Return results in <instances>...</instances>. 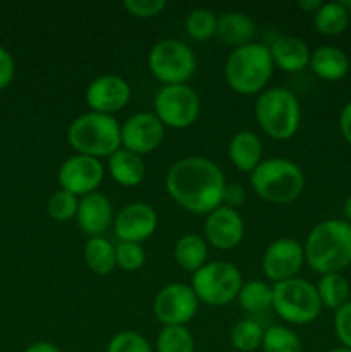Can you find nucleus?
I'll use <instances>...</instances> for the list:
<instances>
[{"mask_svg": "<svg viewBox=\"0 0 351 352\" xmlns=\"http://www.w3.org/2000/svg\"><path fill=\"white\" fill-rule=\"evenodd\" d=\"M305 263L320 275L341 274L351 265V223L323 220L305 241Z\"/></svg>", "mask_w": 351, "mask_h": 352, "instance_id": "nucleus-2", "label": "nucleus"}, {"mask_svg": "<svg viewBox=\"0 0 351 352\" xmlns=\"http://www.w3.org/2000/svg\"><path fill=\"white\" fill-rule=\"evenodd\" d=\"M274 69L268 45L253 41L231 52L224 64V78L227 86L240 95H260Z\"/></svg>", "mask_w": 351, "mask_h": 352, "instance_id": "nucleus-3", "label": "nucleus"}, {"mask_svg": "<svg viewBox=\"0 0 351 352\" xmlns=\"http://www.w3.org/2000/svg\"><path fill=\"white\" fill-rule=\"evenodd\" d=\"M226 177L217 164L205 157H184L171 165L165 175L169 196L182 210L209 215L222 206Z\"/></svg>", "mask_w": 351, "mask_h": 352, "instance_id": "nucleus-1", "label": "nucleus"}, {"mask_svg": "<svg viewBox=\"0 0 351 352\" xmlns=\"http://www.w3.org/2000/svg\"><path fill=\"white\" fill-rule=\"evenodd\" d=\"M310 69L323 81H339L348 74L350 62L346 54L334 45H322L315 48L310 57Z\"/></svg>", "mask_w": 351, "mask_h": 352, "instance_id": "nucleus-23", "label": "nucleus"}, {"mask_svg": "<svg viewBox=\"0 0 351 352\" xmlns=\"http://www.w3.org/2000/svg\"><path fill=\"white\" fill-rule=\"evenodd\" d=\"M148 67L162 86L186 85L196 71V57L188 43L165 38L151 47Z\"/></svg>", "mask_w": 351, "mask_h": 352, "instance_id": "nucleus-9", "label": "nucleus"}, {"mask_svg": "<svg viewBox=\"0 0 351 352\" xmlns=\"http://www.w3.org/2000/svg\"><path fill=\"white\" fill-rule=\"evenodd\" d=\"M272 309L289 325H308L322 311L319 292L305 278H289L272 285Z\"/></svg>", "mask_w": 351, "mask_h": 352, "instance_id": "nucleus-7", "label": "nucleus"}, {"mask_svg": "<svg viewBox=\"0 0 351 352\" xmlns=\"http://www.w3.org/2000/svg\"><path fill=\"white\" fill-rule=\"evenodd\" d=\"M107 352H153L150 342L134 330H123L110 339Z\"/></svg>", "mask_w": 351, "mask_h": 352, "instance_id": "nucleus-35", "label": "nucleus"}, {"mask_svg": "<svg viewBox=\"0 0 351 352\" xmlns=\"http://www.w3.org/2000/svg\"><path fill=\"white\" fill-rule=\"evenodd\" d=\"M85 100L92 112L114 116L129 103L131 86L117 74L98 76L86 88Z\"/></svg>", "mask_w": 351, "mask_h": 352, "instance_id": "nucleus-16", "label": "nucleus"}, {"mask_svg": "<svg viewBox=\"0 0 351 352\" xmlns=\"http://www.w3.org/2000/svg\"><path fill=\"white\" fill-rule=\"evenodd\" d=\"M329 352H351V349H348V347L341 346V347H334V349H330Z\"/></svg>", "mask_w": 351, "mask_h": 352, "instance_id": "nucleus-44", "label": "nucleus"}, {"mask_svg": "<svg viewBox=\"0 0 351 352\" xmlns=\"http://www.w3.org/2000/svg\"><path fill=\"white\" fill-rule=\"evenodd\" d=\"M16 74V62L7 48L0 47V91L12 82Z\"/></svg>", "mask_w": 351, "mask_h": 352, "instance_id": "nucleus-38", "label": "nucleus"}, {"mask_svg": "<svg viewBox=\"0 0 351 352\" xmlns=\"http://www.w3.org/2000/svg\"><path fill=\"white\" fill-rule=\"evenodd\" d=\"M236 299L241 309H244L250 315L264 313L272 308V285L262 280L243 282Z\"/></svg>", "mask_w": 351, "mask_h": 352, "instance_id": "nucleus-28", "label": "nucleus"}, {"mask_svg": "<svg viewBox=\"0 0 351 352\" xmlns=\"http://www.w3.org/2000/svg\"><path fill=\"white\" fill-rule=\"evenodd\" d=\"M315 287L319 292L322 308L337 311L346 302H350V282L341 274L322 275Z\"/></svg>", "mask_w": 351, "mask_h": 352, "instance_id": "nucleus-26", "label": "nucleus"}, {"mask_svg": "<svg viewBox=\"0 0 351 352\" xmlns=\"http://www.w3.org/2000/svg\"><path fill=\"white\" fill-rule=\"evenodd\" d=\"M268 50H270L274 67L289 72V74L301 72L303 69H306L310 65L312 50H310L305 40H301L298 36H292V34L277 36L268 45Z\"/></svg>", "mask_w": 351, "mask_h": 352, "instance_id": "nucleus-19", "label": "nucleus"}, {"mask_svg": "<svg viewBox=\"0 0 351 352\" xmlns=\"http://www.w3.org/2000/svg\"><path fill=\"white\" fill-rule=\"evenodd\" d=\"M114 234L119 243H145L158 226L157 212L148 203H129L114 217Z\"/></svg>", "mask_w": 351, "mask_h": 352, "instance_id": "nucleus-15", "label": "nucleus"}, {"mask_svg": "<svg viewBox=\"0 0 351 352\" xmlns=\"http://www.w3.org/2000/svg\"><path fill=\"white\" fill-rule=\"evenodd\" d=\"M165 126L153 112H138L120 124V146L133 153H151L162 144Z\"/></svg>", "mask_w": 351, "mask_h": 352, "instance_id": "nucleus-13", "label": "nucleus"}, {"mask_svg": "<svg viewBox=\"0 0 351 352\" xmlns=\"http://www.w3.org/2000/svg\"><path fill=\"white\" fill-rule=\"evenodd\" d=\"M79 198L72 192L65 191V189L58 188L50 195L47 201V213L52 220L55 222H69V220L76 219L78 213Z\"/></svg>", "mask_w": 351, "mask_h": 352, "instance_id": "nucleus-33", "label": "nucleus"}, {"mask_svg": "<svg viewBox=\"0 0 351 352\" xmlns=\"http://www.w3.org/2000/svg\"><path fill=\"white\" fill-rule=\"evenodd\" d=\"M305 263V250L292 237L272 241L262 256V270L274 284L295 278Z\"/></svg>", "mask_w": 351, "mask_h": 352, "instance_id": "nucleus-12", "label": "nucleus"}, {"mask_svg": "<svg viewBox=\"0 0 351 352\" xmlns=\"http://www.w3.org/2000/svg\"><path fill=\"white\" fill-rule=\"evenodd\" d=\"M198 298L191 285L172 282L164 285L153 299V315L164 327H186L198 311Z\"/></svg>", "mask_w": 351, "mask_h": 352, "instance_id": "nucleus-11", "label": "nucleus"}, {"mask_svg": "<svg viewBox=\"0 0 351 352\" xmlns=\"http://www.w3.org/2000/svg\"><path fill=\"white\" fill-rule=\"evenodd\" d=\"M344 217H346V222L351 223V196L344 201Z\"/></svg>", "mask_w": 351, "mask_h": 352, "instance_id": "nucleus-43", "label": "nucleus"}, {"mask_svg": "<svg viewBox=\"0 0 351 352\" xmlns=\"http://www.w3.org/2000/svg\"><path fill=\"white\" fill-rule=\"evenodd\" d=\"M350 16L351 14L344 9L341 2H327L322 3V7L313 14V24L319 33L326 36H337L346 31Z\"/></svg>", "mask_w": 351, "mask_h": 352, "instance_id": "nucleus-27", "label": "nucleus"}, {"mask_svg": "<svg viewBox=\"0 0 351 352\" xmlns=\"http://www.w3.org/2000/svg\"><path fill=\"white\" fill-rule=\"evenodd\" d=\"M103 175H105V167L98 158L76 153L62 162L57 179L61 189H65L81 198L98 189Z\"/></svg>", "mask_w": 351, "mask_h": 352, "instance_id": "nucleus-14", "label": "nucleus"}, {"mask_svg": "<svg viewBox=\"0 0 351 352\" xmlns=\"http://www.w3.org/2000/svg\"><path fill=\"white\" fill-rule=\"evenodd\" d=\"M257 34V24L248 14L240 10H227L217 16L215 36L227 47L240 48L248 43H253Z\"/></svg>", "mask_w": 351, "mask_h": 352, "instance_id": "nucleus-20", "label": "nucleus"}, {"mask_svg": "<svg viewBox=\"0 0 351 352\" xmlns=\"http://www.w3.org/2000/svg\"><path fill=\"white\" fill-rule=\"evenodd\" d=\"M23 352H62L55 344L47 342V340H38L33 342L31 346H28Z\"/></svg>", "mask_w": 351, "mask_h": 352, "instance_id": "nucleus-41", "label": "nucleus"}, {"mask_svg": "<svg viewBox=\"0 0 351 352\" xmlns=\"http://www.w3.org/2000/svg\"><path fill=\"white\" fill-rule=\"evenodd\" d=\"M76 222L88 237L102 236L114 223L112 203L103 192L98 191L81 196L78 213H76Z\"/></svg>", "mask_w": 351, "mask_h": 352, "instance_id": "nucleus-18", "label": "nucleus"}, {"mask_svg": "<svg viewBox=\"0 0 351 352\" xmlns=\"http://www.w3.org/2000/svg\"><path fill=\"white\" fill-rule=\"evenodd\" d=\"M334 330L344 347L351 349V301L339 308L334 316Z\"/></svg>", "mask_w": 351, "mask_h": 352, "instance_id": "nucleus-37", "label": "nucleus"}, {"mask_svg": "<svg viewBox=\"0 0 351 352\" xmlns=\"http://www.w3.org/2000/svg\"><path fill=\"white\" fill-rule=\"evenodd\" d=\"M265 329L257 320H240L231 330V344L240 352H253L262 347Z\"/></svg>", "mask_w": 351, "mask_h": 352, "instance_id": "nucleus-30", "label": "nucleus"}, {"mask_svg": "<svg viewBox=\"0 0 351 352\" xmlns=\"http://www.w3.org/2000/svg\"><path fill=\"white\" fill-rule=\"evenodd\" d=\"M67 141L79 155L109 158L120 148V124L114 116L86 112L76 117L67 129Z\"/></svg>", "mask_w": 351, "mask_h": 352, "instance_id": "nucleus-4", "label": "nucleus"}, {"mask_svg": "<svg viewBox=\"0 0 351 352\" xmlns=\"http://www.w3.org/2000/svg\"><path fill=\"white\" fill-rule=\"evenodd\" d=\"M253 191L274 205H288L298 199L305 189V174L298 164L288 158H268L250 174Z\"/></svg>", "mask_w": 351, "mask_h": 352, "instance_id": "nucleus-5", "label": "nucleus"}, {"mask_svg": "<svg viewBox=\"0 0 351 352\" xmlns=\"http://www.w3.org/2000/svg\"><path fill=\"white\" fill-rule=\"evenodd\" d=\"M167 7L165 0H124V9L134 17L150 19L162 14Z\"/></svg>", "mask_w": 351, "mask_h": 352, "instance_id": "nucleus-36", "label": "nucleus"}, {"mask_svg": "<svg viewBox=\"0 0 351 352\" xmlns=\"http://www.w3.org/2000/svg\"><path fill=\"white\" fill-rule=\"evenodd\" d=\"M241 285V272L229 261H206L191 278V289L198 301L212 308L227 306L234 301Z\"/></svg>", "mask_w": 351, "mask_h": 352, "instance_id": "nucleus-8", "label": "nucleus"}, {"mask_svg": "<svg viewBox=\"0 0 351 352\" xmlns=\"http://www.w3.org/2000/svg\"><path fill=\"white\" fill-rule=\"evenodd\" d=\"M157 352H195V339L186 327H164L155 340Z\"/></svg>", "mask_w": 351, "mask_h": 352, "instance_id": "nucleus-31", "label": "nucleus"}, {"mask_svg": "<svg viewBox=\"0 0 351 352\" xmlns=\"http://www.w3.org/2000/svg\"><path fill=\"white\" fill-rule=\"evenodd\" d=\"M255 117L268 138L275 141L291 140L299 129L301 109L292 91L282 86L264 89L255 102Z\"/></svg>", "mask_w": 351, "mask_h": 352, "instance_id": "nucleus-6", "label": "nucleus"}, {"mask_svg": "<svg viewBox=\"0 0 351 352\" xmlns=\"http://www.w3.org/2000/svg\"><path fill=\"white\" fill-rule=\"evenodd\" d=\"M85 263L93 274H110L117 267L116 246L103 236L89 237L85 244Z\"/></svg>", "mask_w": 351, "mask_h": 352, "instance_id": "nucleus-25", "label": "nucleus"}, {"mask_svg": "<svg viewBox=\"0 0 351 352\" xmlns=\"http://www.w3.org/2000/svg\"><path fill=\"white\" fill-rule=\"evenodd\" d=\"M262 349L264 352H303V344L295 330L284 325H272L265 329Z\"/></svg>", "mask_w": 351, "mask_h": 352, "instance_id": "nucleus-29", "label": "nucleus"}, {"mask_svg": "<svg viewBox=\"0 0 351 352\" xmlns=\"http://www.w3.org/2000/svg\"><path fill=\"white\" fill-rule=\"evenodd\" d=\"M246 201V191H244L243 186L240 184H227L224 189V198L222 205L229 206V208L237 210V206H241Z\"/></svg>", "mask_w": 351, "mask_h": 352, "instance_id": "nucleus-39", "label": "nucleus"}, {"mask_svg": "<svg viewBox=\"0 0 351 352\" xmlns=\"http://www.w3.org/2000/svg\"><path fill=\"white\" fill-rule=\"evenodd\" d=\"M323 2H320V0H298V9L303 10L305 14H315L317 10L322 7Z\"/></svg>", "mask_w": 351, "mask_h": 352, "instance_id": "nucleus-42", "label": "nucleus"}, {"mask_svg": "<svg viewBox=\"0 0 351 352\" xmlns=\"http://www.w3.org/2000/svg\"><path fill=\"white\" fill-rule=\"evenodd\" d=\"M147 261V253L138 243L116 244V263L124 272H136Z\"/></svg>", "mask_w": 351, "mask_h": 352, "instance_id": "nucleus-34", "label": "nucleus"}, {"mask_svg": "<svg viewBox=\"0 0 351 352\" xmlns=\"http://www.w3.org/2000/svg\"><path fill=\"white\" fill-rule=\"evenodd\" d=\"M262 153H264V146H262L260 138L253 131L236 133L231 138L229 148H227V155L234 167L248 174H251L260 165Z\"/></svg>", "mask_w": 351, "mask_h": 352, "instance_id": "nucleus-21", "label": "nucleus"}, {"mask_svg": "<svg viewBox=\"0 0 351 352\" xmlns=\"http://www.w3.org/2000/svg\"><path fill=\"white\" fill-rule=\"evenodd\" d=\"M202 100L189 85L162 86L153 98V113L165 127L186 129L198 120Z\"/></svg>", "mask_w": 351, "mask_h": 352, "instance_id": "nucleus-10", "label": "nucleus"}, {"mask_svg": "<svg viewBox=\"0 0 351 352\" xmlns=\"http://www.w3.org/2000/svg\"><path fill=\"white\" fill-rule=\"evenodd\" d=\"M339 129L343 134L344 141L351 146V102H348L343 107L339 113Z\"/></svg>", "mask_w": 351, "mask_h": 352, "instance_id": "nucleus-40", "label": "nucleus"}, {"mask_svg": "<svg viewBox=\"0 0 351 352\" xmlns=\"http://www.w3.org/2000/svg\"><path fill=\"white\" fill-rule=\"evenodd\" d=\"M107 168H109L110 177L119 186H124V188H134V186L141 184L145 174H147L143 157L123 146L116 153L110 155Z\"/></svg>", "mask_w": 351, "mask_h": 352, "instance_id": "nucleus-22", "label": "nucleus"}, {"mask_svg": "<svg viewBox=\"0 0 351 352\" xmlns=\"http://www.w3.org/2000/svg\"><path fill=\"white\" fill-rule=\"evenodd\" d=\"M186 33L196 41H206L217 33V16L213 10L198 7L186 16Z\"/></svg>", "mask_w": 351, "mask_h": 352, "instance_id": "nucleus-32", "label": "nucleus"}, {"mask_svg": "<svg viewBox=\"0 0 351 352\" xmlns=\"http://www.w3.org/2000/svg\"><path fill=\"white\" fill-rule=\"evenodd\" d=\"M209 244L200 234H182L174 246V260L184 272H198L206 263Z\"/></svg>", "mask_w": 351, "mask_h": 352, "instance_id": "nucleus-24", "label": "nucleus"}, {"mask_svg": "<svg viewBox=\"0 0 351 352\" xmlns=\"http://www.w3.org/2000/svg\"><path fill=\"white\" fill-rule=\"evenodd\" d=\"M206 244L220 251L234 250L244 237V222L240 212L229 206H219L206 215L203 226Z\"/></svg>", "mask_w": 351, "mask_h": 352, "instance_id": "nucleus-17", "label": "nucleus"}]
</instances>
